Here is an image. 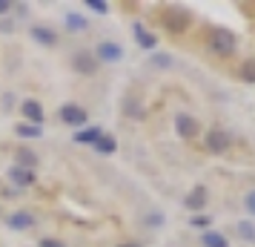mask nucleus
<instances>
[{
  "label": "nucleus",
  "mask_w": 255,
  "mask_h": 247,
  "mask_svg": "<svg viewBox=\"0 0 255 247\" xmlns=\"http://www.w3.org/2000/svg\"><path fill=\"white\" fill-rule=\"evenodd\" d=\"M98 58H101V60H109V63H115V60L124 58V49L118 46V43H109V40H106V43H101V46H98Z\"/></svg>",
  "instance_id": "obj_7"
},
{
  "label": "nucleus",
  "mask_w": 255,
  "mask_h": 247,
  "mask_svg": "<svg viewBox=\"0 0 255 247\" xmlns=\"http://www.w3.org/2000/svg\"><path fill=\"white\" fill-rule=\"evenodd\" d=\"M23 115L29 118L32 124H40V121H43V109H40L37 101H23Z\"/></svg>",
  "instance_id": "obj_9"
},
{
  "label": "nucleus",
  "mask_w": 255,
  "mask_h": 247,
  "mask_svg": "<svg viewBox=\"0 0 255 247\" xmlns=\"http://www.w3.org/2000/svg\"><path fill=\"white\" fill-rule=\"evenodd\" d=\"M14 230H26V227H32V216H26V213H14L12 219H9Z\"/></svg>",
  "instance_id": "obj_17"
},
{
  "label": "nucleus",
  "mask_w": 255,
  "mask_h": 247,
  "mask_svg": "<svg viewBox=\"0 0 255 247\" xmlns=\"http://www.w3.org/2000/svg\"><path fill=\"white\" fill-rule=\"evenodd\" d=\"M241 78L247 83H255V58H247L241 63Z\"/></svg>",
  "instance_id": "obj_18"
},
{
  "label": "nucleus",
  "mask_w": 255,
  "mask_h": 247,
  "mask_svg": "<svg viewBox=\"0 0 255 247\" xmlns=\"http://www.w3.org/2000/svg\"><path fill=\"white\" fill-rule=\"evenodd\" d=\"M209 49L218 52V55H232L235 52V35H232L230 29H215L209 35Z\"/></svg>",
  "instance_id": "obj_1"
},
{
  "label": "nucleus",
  "mask_w": 255,
  "mask_h": 247,
  "mask_svg": "<svg viewBox=\"0 0 255 247\" xmlns=\"http://www.w3.org/2000/svg\"><path fill=\"white\" fill-rule=\"evenodd\" d=\"M32 35H35V40H40V43H49V46L55 43V32H52V29H43V26H35V29H32Z\"/></svg>",
  "instance_id": "obj_16"
},
{
  "label": "nucleus",
  "mask_w": 255,
  "mask_h": 247,
  "mask_svg": "<svg viewBox=\"0 0 255 247\" xmlns=\"http://www.w3.org/2000/svg\"><path fill=\"white\" fill-rule=\"evenodd\" d=\"M40 247H63L58 242V239H43V242H40Z\"/></svg>",
  "instance_id": "obj_25"
},
{
  "label": "nucleus",
  "mask_w": 255,
  "mask_h": 247,
  "mask_svg": "<svg viewBox=\"0 0 255 247\" xmlns=\"http://www.w3.org/2000/svg\"><path fill=\"white\" fill-rule=\"evenodd\" d=\"M86 6H89L92 12H98V14H106V9H109L104 0H86Z\"/></svg>",
  "instance_id": "obj_21"
},
{
  "label": "nucleus",
  "mask_w": 255,
  "mask_h": 247,
  "mask_svg": "<svg viewBox=\"0 0 255 247\" xmlns=\"http://www.w3.org/2000/svg\"><path fill=\"white\" fill-rule=\"evenodd\" d=\"M207 150L209 153H227V150H230V135H227L224 130H209Z\"/></svg>",
  "instance_id": "obj_3"
},
{
  "label": "nucleus",
  "mask_w": 255,
  "mask_h": 247,
  "mask_svg": "<svg viewBox=\"0 0 255 247\" xmlns=\"http://www.w3.org/2000/svg\"><path fill=\"white\" fill-rule=\"evenodd\" d=\"M238 236H241L244 242H255V224L253 222H238Z\"/></svg>",
  "instance_id": "obj_15"
},
{
  "label": "nucleus",
  "mask_w": 255,
  "mask_h": 247,
  "mask_svg": "<svg viewBox=\"0 0 255 247\" xmlns=\"http://www.w3.org/2000/svg\"><path fill=\"white\" fill-rule=\"evenodd\" d=\"M95 150H98V153H104V155H109V153H115V150H118V144H115V138L101 135V138L95 141Z\"/></svg>",
  "instance_id": "obj_11"
},
{
  "label": "nucleus",
  "mask_w": 255,
  "mask_h": 247,
  "mask_svg": "<svg viewBox=\"0 0 255 247\" xmlns=\"http://www.w3.org/2000/svg\"><path fill=\"white\" fill-rule=\"evenodd\" d=\"M247 210L255 216V190H253V193H247Z\"/></svg>",
  "instance_id": "obj_23"
},
{
  "label": "nucleus",
  "mask_w": 255,
  "mask_h": 247,
  "mask_svg": "<svg viewBox=\"0 0 255 247\" xmlns=\"http://www.w3.org/2000/svg\"><path fill=\"white\" fill-rule=\"evenodd\" d=\"M204 204H207V190L195 187L192 193H189V199H186V207H189V210H201Z\"/></svg>",
  "instance_id": "obj_8"
},
{
  "label": "nucleus",
  "mask_w": 255,
  "mask_h": 247,
  "mask_svg": "<svg viewBox=\"0 0 255 247\" xmlns=\"http://www.w3.org/2000/svg\"><path fill=\"white\" fill-rule=\"evenodd\" d=\"M9 9H12V3H6V0H0V14H6Z\"/></svg>",
  "instance_id": "obj_26"
},
{
  "label": "nucleus",
  "mask_w": 255,
  "mask_h": 247,
  "mask_svg": "<svg viewBox=\"0 0 255 247\" xmlns=\"http://www.w3.org/2000/svg\"><path fill=\"white\" fill-rule=\"evenodd\" d=\"M72 63H75V69L83 72V75H92V72L98 69V60H95L92 55H89V52H78Z\"/></svg>",
  "instance_id": "obj_6"
},
{
  "label": "nucleus",
  "mask_w": 255,
  "mask_h": 247,
  "mask_svg": "<svg viewBox=\"0 0 255 247\" xmlns=\"http://www.w3.org/2000/svg\"><path fill=\"white\" fill-rule=\"evenodd\" d=\"M104 132L98 130V127H92V130H81L78 135H75V141H81V144H95L98 138H101Z\"/></svg>",
  "instance_id": "obj_12"
},
{
  "label": "nucleus",
  "mask_w": 255,
  "mask_h": 247,
  "mask_svg": "<svg viewBox=\"0 0 255 247\" xmlns=\"http://www.w3.org/2000/svg\"><path fill=\"white\" fill-rule=\"evenodd\" d=\"M66 26H69V29H83V26H86V20H83V17H78V14H69V17H66Z\"/></svg>",
  "instance_id": "obj_22"
},
{
  "label": "nucleus",
  "mask_w": 255,
  "mask_h": 247,
  "mask_svg": "<svg viewBox=\"0 0 255 247\" xmlns=\"http://www.w3.org/2000/svg\"><path fill=\"white\" fill-rule=\"evenodd\" d=\"M192 224H195V227H207L209 219H207V216H195V219H192Z\"/></svg>",
  "instance_id": "obj_24"
},
{
  "label": "nucleus",
  "mask_w": 255,
  "mask_h": 247,
  "mask_svg": "<svg viewBox=\"0 0 255 247\" xmlns=\"http://www.w3.org/2000/svg\"><path fill=\"white\" fill-rule=\"evenodd\" d=\"M17 135H23V138H40L43 130H40V127H26V124H20V127H17Z\"/></svg>",
  "instance_id": "obj_20"
},
{
  "label": "nucleus",
  "mask_w": 255,
  "mask_h": 247,
  "mask_svg": "<svg viewBox=\"0 0 255 247\" xmlns=\"http://www.w3.org/2000/svg\"><path fill=\"white\" fill-rule=\"evenodd\" d=\"M201 242H204V247H230V242H227L221 233H204Z\"/></svg>",
  "instance_id": "obj_13"
},
{
  "label": "nucleus",
  "mask_w": 255,
  "mask_h": 247,
  "mask_svg": "<svg viewBox=\"0 0 255 247\" xmlns=\"http://www.w3.org/2000/svg\"><path fill=\"white\" fill-rule=\"evenodd\" d=\"M60 118H63V124H69V127H83V124H86V112L75 104L63 106V109H60Z\"/></svg>",
  "instance_id": "obj_4"
},
{
  "label": "nucleus",
  "mask_w": 255,
  "mask_h": 247,
  "mask_svg": "<svg viewBox=\"0 0 255 247\" xmlns=\"http://www.w3.org/2000/svg\"><path fill=\"white\" fill-rule=\"evenodd\" d=\"M118 247H140L138 242H124V245H118Z\"/></svg>",
  "instance_id": "obj_27"
},
{
  "label": "nucleus",
  "mask_w": 255,
  "mask_h": 247,
  "mask_svg": "<svg viewBox=\"0 0 255 247\" xmlns=\"http://www.w3.org/2000/svg\"><path fill=\"white\" fill-rule=\"evenodd\" d=\"M35 164H37V155H35V153H29V150H20V153H17V167L32 170Z\"/></svg>",
  "instance_id": "obj_14"
},
{
  "label": "nucleus",
  "mask_w": 255,
  "mask_h": 247,
  "mask_svg": "<svg viewBox=\"0 0 255 247\" xmlns=\"http://www.w3.org/2000/svg\"><path fill=\"white\" fill-rule=\"evenodd\" d=\"M135 35H138V43H140L143 49H152V46H155V35H149L143 26H135Z\"/></svg>",
  "instance_id": "obj_19"
},
{
  "label": "nucleus",
  "mask_w": 255,
  "mask_h": 247,
  "mask_svg": "<svg viewBox=\"0 0 255 247\" xmlns=\"http://www.w3.org/2000/svg\"><path fill=\"white\" fill-rule=\"evenodd\" d=\"M163 26L169 32H175V35H181L189 26V12H184V9H166L163 12Z\"/></svg>",
  "instance_id": "obj_2"
},
{
  "label": "nucleus",
  "mask_w": 255,
  "mask_h": 247,
  "mask_svg": "<svg viewBox=\"0 0 255 247\" xmlns=\"http://www.w3.org/2000/svg\"><path fill=\"white\" fill-rule=\"evenodd\" d=\"M9 176H12V181L23 184V187L35 181V173H32V170H23V167H12V173H9Z\"/></svg>",
  "instance_id": "obj_10"
},
{
  "label": "nucleus",
  "mask_w": 255,
  "mask_h": 247,
  "mask_svg": "<svg viewBox=\"0 0 255 247\" xmlns=\"http://www.w3.org/2000/svg\"><path fill=\"white\" fill-rule=\"evenodd\" d=\"M175 127H178V132H181L184 138H192L198 132V121L192 115H184V112H181V115L175 118Z\"/></svg>",
  "instance_id": "obj_5"
}]
</instances>
